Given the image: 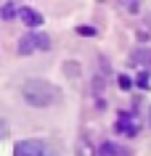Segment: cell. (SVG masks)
<instances>
[{"label": "cell", "instance_id": "cell-4", "mask_svg": "<svg viewBox=\"0 0 151 156\" xmlns=\"http://www.w3.org/2000/svg\"><path fill=\"white\" fill-rule=\"evenodd\" d=\"M114 127H117V132H122V135H127V138H133V135L141 132V119H138V114H133V111H122Z\"/></svg>", "mask_w": 151, "mask_h": 156}, {"label": "cell", "instance_id": "cell-5", "mask_svg": "<svg viewBox=\"0 0 151 156\" xmlns=\"http://www.w3.org/2000/svg\"><path fill=\"white\" fill-rule=\"evenodd\" d=\"M127 64L133 69H141V72H151V48H141V50H133Z\"/></svg>", "mask_w": 151, "mask_h": 156}, {"label": "cell", "instance_id": "cell-11", "mask_svg": "<svg viewBox=\"0 0 151 156\" xmlns=\"http://www.w3.org/2000/svg\"><path fill=\"white\" fill-rule=\"evenodd\" d=\"M138 87H149V72H141V77H138Z\"/></svg>", "mask_w": 151, "mask_h": 156}, {"label": "cell", "instance_id": "cell-6", "mask_svg": "<svg viewBox=\"0 0 151 156\" xmlns=\"http://www.w3.org/2000/svg\"><path fill=\"white\" fill-rule=\"evenodd\" d=\"M19 16L24 19V24L29 27V29H34V27H40V24H42V16H40V13H34L29 5H21V13H19Z\"/></svg>", "mask_w": 151, "mask_h": 156}, {"label": "cell", "instance_id": "cell-14", "mask_svg": "<svg viewBox=\"0 0 151 156\" xmlns=\"http://www.w3.org/2000/svg\"><path fill=\"white\" fill-rule=\"evenodd\" d=\"M149 122H151V111H149Z\"/></svg>", "mask_w": 151, "mask_h": 156}, {"label": "cell", "instance_id": "cell-13", "mask_svg": "<svg viewBox=\"0 0 151 156\" xmlns=\"http://www.w3.org/2000/svg\"><path fill=\"white\" fill-rule=\"evenodd\" d=\"M77 32H80V34H88V37H93V34H95V29H93V27H80Z\"/></svg>", "mask_w": 151, "mask_h": 156}, {"label": "cell", "instance_id": "cell-3", "mask_svg": "<svg viewBox=\"0 0 151 156\" xmlns=\"http://www.w3.org/2000/svg\"><path fill=\"white\" fill-rule=\"evenodd\" d=\"M13 156H53V151H50V146L45 140L29 138V140H19L16 143Z\"/></svg>", "mask_w": 151, "mask_h": 156}, {"label": "cell", "instance_id": "cell-2", "mask_svg": "<svg viewBox=\"0 0 151 156\" xmlns=\"http://www.w3.org/2000/svg\"><path fill=\"white\" fill-rule=\"evenodd\" d=\"M48 48H50V37L45 32H37V29H29L19 40V53L21 56H29V53H37V50H48Z\"/></svg>", "mask_w": 151, "mask_h": 156}, {"label": "cell", "instance_id": "cell-7", "mask_svg": "<svg viewBox=\"0 0 151 156\" xmlns=\"http://www.w3.org/2000/svg\"><path fill=\"white\" fill-rule=\"evenodd\" d=\"M74 156H95L90 140L85 138V135H82V138H77V143H74Z\"/></svg>", "mask_w": 151, "mask_h": 156}, {"label": "cell", "instance_id": "cell-12", "mask_svg": "<svg viewBox=\"0 0 151 156\" xmlns=\"http://www.w3.org/2000/svg\"><path fill=\"white\" fill-rule=\"evenodd\" d=\"M130 77H125V74H122V77H119V87H125V90H130Z\"/></svg>", "mask_w": 151, "mask_h": 156}, {"label": "cell", "instance_id": "cell-9", "mask_svg": "<svg viewBox=\"0 0 151 156\" xmlns=\"http://www.w3.org/2000/svg\"><path fill=\"white\" fill-rule=\"evenodd\" d=\"M16 13H21V5H19V3H3V19H5V21L13 19Z\"/></svg>", "mask_w": 151, "mask_h": 156}, {"label": "cell", "instance_id": "cell-10", "mask_svg": "<svg viewBox=\"0 0 151 156\" xmlns=\"http://www.w3.org/2000/svg\"><path fill=\"white\" fill-rule=\"evenodd\" d=\"M119 5H122L125 11H130V13H135V11L141 8V3H119Z\"/></svg>", "mask_w": 151, "mask_h": 156}, {"label": "cell", "instance_id": "cell-8", "mask_svg": "<svg viewBox=\"0 0 151 156\" xmlns=\"http://www.w3.org/2000/svg\"><path fill=\"white\" fill-rule=\"evenodd\" d=\"M101 156H130L122 146H117V143H103L101 146Z\"/></svg>", "mask_w": 151, "mask_h": 156}, {"label": "cell", "instance_id": "cell-15", "mask_svg": "<svg viewBox=\"0 0 151 156\" xmlns=\"http://www.w3.org/2000/svg\"><path fill=\"white\" fill-rule=\"evenodd\" d=\"M149 24H151V16H149Z\"/></svg>", "mask_w": 151, "mask_h": 156}, {"label": "cell", "instance_id": "cell-1", "mask_svg": "<svg viewBox=\"0 0 151 156\" xmlns=\"http://www.w3.org/2000/svg\"><path fill=\"white\" fill-rule=\"evenodd\" d=\"M21 95H24V101L29 106L45 108V106L59 101V87L50 85L48 80H27L24 87H21Z\"/></svg>", "mask_w": 151, "mask_h": 156}]
</instances>
